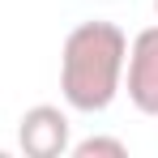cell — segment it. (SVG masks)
Returning a JSON list of instances; mask_svg holds the SVG:
<instances>
[{
	"label": "cell",
	"instance_id": "6da1fadb",
	"mask_svg": "<svg viewBox=\"0 0 158 158\" xmlns=\"http://www.w3.org/2000/svg\"><path fill=\"white\" fill-rule=\"evenodd\" d=\"M124 60H128V34L115 22H103V17L77 22L60 47L64 103L85 115L107 111L115 103V94L124 90Z\"/></svg>",
	"mask_w": 158,
	"mask_h": 158
},
{
	"label": "cell",
	"instance_id": "7a4b0ae2",
	"mask_svg": "<svg viewBox=\"0 0 158 158\" xmlns=\"http://www.w3.org/2000/svg\"><path fill=\"white\" fill-rule=\"evenodd\" d=\"M124 90L141 115H158V26L132 34L124 60Z\"/></svg>",
	"mask_w": 158,
	"mask_h": 158
},
{
	"label": "cell",
	"instance_id": "3957f363",
	"mask_svg": "<svg viewBox=\"0 0 158 158\" xmlns=\"http://www.w3.org/2000/svg\"><path fill=\"white\" fill-rule=\"evenodd\" d=\"M17 145L26 158H64L73 145V124H69V111H60L52 103L30 107L17 124Z\"/></svg>",
	"mask_w": 158,
	"mask_h": 158
},
{
	"label": "cell",
	"instance_id": "277c9868",
	"mask_svg": "<svg viewBox=\"0 0 158 158\" xmlns=\"http://www.w3.org/2000/svg\"><path fill=\"white\" fill-rule=\"evenodd\" d=\"M73 158H128V145L120 137H85V141H73L69 145Z\"/></svg>",
	"mask_w": 158,
	"mask_h": 158
},
{
	"label": "cell",
	"instance_id": "5b68a950",
	"mask_svg": "<svg viewBox=\"0 0 158 158\" xmlns=\"http://www.w3.org/2000/svg\"><path fill=\"white\" fill-rule=\"evenodd\" d=\"M154 13H158V0H154Z\"/></svg>",
	"mask_w": 158,
	"mask_h": 158
}]
</instances>
